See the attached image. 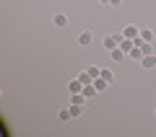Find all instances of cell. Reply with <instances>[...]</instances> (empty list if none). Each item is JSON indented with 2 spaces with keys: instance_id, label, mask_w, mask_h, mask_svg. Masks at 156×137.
Here are the masks:
<instances>
[{
  "instance_id": "cell-1",
  "label": "cell",
  "mask_w": 156,
  "mask_h": 137,
  "mask_svg": "<svg viewBox=\"0 0 156 137\" xmlns=\"http://www.w3.org/2000/svg\"><path fill=\"white\" fill-rule=\"evenodd\" d=\"M120 42H122V34H109V36H104V42H101V47H104L107 52H112L115 47H120Z\"/></svg>"
},
{
  "instance_id": "cell-2",
  "label": "cell",
  "mask_w": 156,
  "mask_h": 137,
  "mask_svg": "<svg viewBox=\"0 0 156 137\" xmlns=\"http://www.w3.org/2000/svg\"><path fill=\"white\" fill-rule=\"evenodd\" d=\"M120 34H122L125 39H135V36H138V34H140V28L135 26V23H128V26H125V28H122V31H120Z\"/></svg>"
},
{
  "instance_id": "cell-3",
  "label": "cell",
  "mask_w": 156,
  "mask_h": 137,
  "mask_svg": "<svg viewBox=\"0 0 156 137\" xmlns=\"http://www.w3.org/2000/svg\"><path fill=\"white\" fill-rule=\"evenodd\" d=\"M91 42H94V36H91V31H89V28H83V31L78 34V44H81V47H89Z\"/></svg>"
},
{
  "instance_id": "cell-4",
  "label": "cell",
  "mask_w": 156,
  "mask_h": 137,
  "mask_svg": "<svg viewBox=\"0 0 156 137\" xmlns=\"http://www.w3.org/2000/svg\"><path fill=\"white\" fill-rule=\"evenodd\" d=\"M140 65H143L146 70H154V67H156V55H143V60H140Z\"/></svg>"
},
{
  "instance_id": "cell-5",
  "label": "cell",
  "mask_w": 156,
  "mask_h": 137,
  "mask_svg": "<svg viewBox=\"0 0 156 137\" xmlns=\"http://www.w3.org/2000/svg\"><path fill=\"white\" fill-rule=\"evenodd\" d=\"M52 23L60 26V28H65L68 26V16H65V13H55V16H52Z\"/></svg>"
},
{
  "instance_id": "cell-6",
  "label": "cell",
  "mask_w": 156,
  "mask_h": 137,
  "mask_svg": "<svg viewBox=\"0 0 156 137\" xmlns=\"http://www.w3.org/2000/svg\"><path fill=\"white\" fill-rule=\"evenodd\" d=\"M68 91H70V93H81V91H83V83H81V80L76 78V80H70V83H68Z\"/></svg>"
},
{
  "instance_id": "cell-7",
  "label": "cell",
  "mask_w": 156,
  "mask_h": 137,
  "mask_svg": "<svg viewBox=\"0 0 156 137\" xmlns=\"http://www.w3.org/2000/svg\"><path fill=\"white\" fill-rule=\"evenodd\" d=\"M81 93H83L86 99H94V96H99V91L94 88V83H89V85H83V91H81Z\"/></svg>"
},
{
  "instance_id": "cell-8",
  "label": "cell",
  "mask_w": 156,
  "mask_h": 137,
  "mask_svg": "<svg viewBox=\"0 0 156 137\" xmlns=\"http://www.w3.org/2000/svg\"><path fill=\"white\" fill-rule=\"evenodd\" d=\"M107 85H109V83H107L101 75H99V78H94V88L99 91V93H104V91H107Z\"/></svg>"
},
{
  "instance_id": "cell-9",
  "label": "cell",
  "mask_w": 156,
  "mask_h": 137,
  "mask_svg": "<svg viewBox=\"0 0 156 137\" xmlns=\"http://www.w3.org/2000/svg\"><path fill=\"white\" fill-rule=\"evenodd\" d=\"M57 119H60V122H70V119H73V114H70V106H68V109L62 106V109L57 111Z\"/></svg>"
},
{
  "instance_id": "cell-10",
  "label": "cell",
  "mask_w": 156,
  "mask_h": 137,
  "mask_svg": "<svg viewBox=\"0 0 156 137\" xmlns=\"http://www.w3.org/2000/svg\"><path fill=\"white\" fill-rule=\"evenodd\" d=\"M109 57H112V60H115V62H122V60H125V52L120 49V47H115V49L109 52Z\"/></svg>"
},
{
  "instance_id": "cell-11",
  "label": "cell",
  "mask_w": 156,
  "mask_h": 137,
  "mask_svg": "<svg viewBox=\"0 0 156 137\" xmlns=\"http://www.w3.org/2000/svg\"><path fill=\"white\" fill-rule=\"evenodd\" d=\"M133 47H135V44H133V39H125V36H122V42H120V49H122L125 55H128V52L133 49Z\"/></svg>"
},
{
  "instance_id": "cell-12",
  "label": "cell",
  "mask_w": 156,
  "mask_h": 137,
  "mask_svg": "<svg viewBox=\"0 0 156 137\" xmlns=\"http://www.w3.org/2000/svg\"><path fill=\"white\" fill-rule=\"evenodd\" d=\"M78 80L83 83V85H89V83H94V78L89 75V70H83V72H78Z\"/></svg>"
},
{
  "instance_id": "cell-13",
  "label": "cell",
  "mask_w": 156,
  "mask_h": 137,
  "mask_svg": "<svg viewBox=\"0 0 156 137\" xmlns=\"http://www.w3.org/2000/svg\"><path fill=\"white\" fill-rule=\"evenodd\" d=\"M154 36L156 34L151 31V28H140V39H143V42H154Z\"/></svg>"
},
{
  "instance_id": "cell-14",
  "label": "cell",
  "mask_w": 156,
  "mask_h": 137,
  "mask_svg": "<svg viewBox=\"0 0 156 137\" xmlns=\"http://www.w3.org/2000/svg\"><path fill=\"white\" fill-rule=\"evenodd\" d=\"M128 57H130V60H138V62H140V60H143V52H140L138 47H133V49L128 52Z\"/></svg>"
},
{
  "instance_id": "cell-15",
  "label": "cell",
  "mask_w": 156,
  "mask_h": 137,
  "mask_svg": "<svg viewBox=\"0 0 156 137\" xmlns=\"http://www.w3.org/2000/svg\"><path fill=\"white\" fill-rule=\"evenodd\" d=\"M70 114L73 116H83V104H70Z\"/></svg>"
},
{
  "instance_id": "cell-16",
  "label": "cell",
  "mask_w": 156,
  "mask_h": 137,
  "mask_svg": "<svg viewBox=\"0 0 156 137\" xmlns=\"http://www.w3.org/2000/svg\"><path fill=\"white\" fill-rule=\"evenodd\" d=\"M86 70H89L91 78H99V75H101V67H99V65H91V67H86Z\"/></svg>"
},
{
  "instance_id": "cell-17",
  "label": "cell",
  "mask_w": 156,
  "mask_h": 137,
  "mask_svg": "<svg viewBox=\"0 0 156 137\" xmlns=\"http://www.w3.org/2000/svg\"><path fill=\"white\" fill-rule=\"evenodd\" d=\"M101 78H104L107 83H112V80H115V72H112V70H104V67H101Z\"/></svg>"
},
{
  "instance_id": "cell-18",
  "label": "cell",
  "mask_w": 156,
  "mask_h": 137,
  "mask_svg": "<svg viewBox=\"0 0 156 137\" xmlns=\"http://www.w3.org/2000/svg\"><path fill=\"white\" fill-rule=\"evenodd\" d=\"M109 5L112 8H120V5H122V0H109Z\"/></svg>"
},
{
  "instance_id": "cell-19",
  "label": "cell",
  "mask_w": 156,
  "mask_h": 137,
  "mask_svg": "<svg viewBox=\"0 0 156 137\" xmlns=\"http://www.w3.org/2000/svg\"><path fill=\"white\" fill-rule=\"evenodd\" d=\"M99 3H101V5H109V0H99Z\"/></svg>"
},
{
  "instance_id": "cell-20",
  "label": "cell",
  "mask_w": 156,
  "mask_h": 137,
  "mask_svg": "<svg viewBox=\"0 0 156 137\" xmlns=\"http://www.w3.org/2000/svg\"><path fill=\"white\" fill-rule=\"evenodd\" d=\"M154 116H156V109H154Z\"/></svg>"
}]
</instances>
